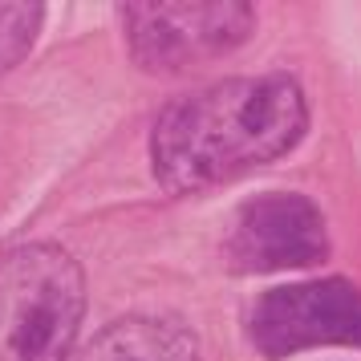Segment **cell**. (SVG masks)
Returning <instances> with one entry per match:
<instances>
[{
  "label": "cell",
  "mask_w": 361,
  "mask_h": 361,
  "mask_svg": "<svg viewBox=\"0 0 361 361\" xmlns=\"http://www.w3.org/2000/svg\"><path fill=\"white\" fill-rule=\"evenodd\" d=\"M305 122V94L288 73L228 78L159 114L150 166L171 195H195L288 154Z\"/></svg>",
  "instance_id": "obj_1"
},
{
  "label": "cell",
  "mask_w": 361,
  "mask_h": 361,
  "mask_svg": "<svg viewBox=\"0 0 361 361\" xmlns=\"http://www.w3.org/2000/svg\"><path fill=\"white\" fill-rule=\"evenodd\" d=\"M85 317L78 260L53 244L0 256V361H66Z\"/></svg>",
  "instance_id": "obj_2"
},
{
  "label": "cell",
  "mask_w": 361,
  "mask_h": 361,
  "mask_svg": "<svg viewBox=\"0 0 361 361\" xmlns=\"http://www.w3.org/2000/svg\"><path fill=\"white\" fill-rule=\"evenodd\" d=\"M122 25L138 66L175 73L240 49L256 29V8L244 0H150L126 4Z\"/></svg>",
  "instance_id": "obj_3"
},
{
  "label": "cell",
  "mask_w": 361,
  "mask_h": 361,
  "mask_svg": "<svg viewBox=\"0 0 361 361\" xmlns=\"http://www.w3.org/2000/svg\"><path fill=\"white\" fill-rule=\"evenodd\" d=\"M247 337L264 357H288L317 345H361V288L337 276L272 288L252 300Z\"/></svg>",
  "instance_id": "obj_4"
},
{
  "label": "cell",
  "mask_w": 361,
  "mask_h": 361,
  "mask_svg": "<svg viewBox=\"0 0 361 361\" xmlns=\"http://www.w3.org/2000/svg\"><path fill=\"white\" fill-rule=\"evenodd\" d=\"M228 264L235 272H288L312 268L329 256V231L317 203L293 191L247 199L228 228Z\"/></svg>",
  "instance_id": "obj_5"
},
{
  "label": "cell",
  "mask_w": 361,
  "mask_h": 361,
  "mask_svg": "<svg viewBox=\"0 0 361 361\" xmlns=\"http://www.w3.org/2000/svg\"><path fill=\"white\" fill-rule=\"evenodd\" d=\"M73 361H199L195 333L166 317H126L82 345Z\"/></svg>",
  "instance_id": "obj_6"
},
{
  "label": "cell",
  "mask_w": 361,
  "mask_h": 361,
  "mask_svg": "<svg viewBox=\"0 0 361 361\" xmlns=\"http://www.w3.org/2000/svg\"><path fill=\"white\" fill-rule=\"evenodd\" d=\"M45 4H20V0H0V78L17 66L20 57H29L33 37L41 29Z\"/></svg>",
  "instance_id": "obj_7"
}]
</instances>
